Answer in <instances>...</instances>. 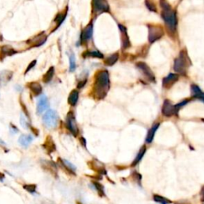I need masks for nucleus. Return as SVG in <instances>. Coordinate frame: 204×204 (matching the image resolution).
Wrapping results in <instances>:
<instances>
[{"label": "nucleus", "mask_w": 204, "mask_h": 204, "mask_svg": "<svg viewBox=\"0 0 204 204\" xmlns=\"http://www.w3.org/2000/svg\"><path fill=\"white\" fill-rule=\"evenodd\" d=\"M110 87L109 74L107 70H101L96 74L95 81L93 84V93L96 99L101 100L107 95Z\"/></svg>", "instance_id": "nucleus-1"}, {"label": "nucleus", "mask_w": 204, "mask_h": 204, "mask_svg": "<svg viewBox=\"0 0 204 204\" xmlns=\"http://www.w3.org/2000/svg\"><path fill=\"white\" fill-rule=\"evenodd\" d=\"M58 121H59V117L57 112L53 109H49L48 111L45 112V113L42 116L43 124L49 129H54L57 128Z\"/></svg>", "instance_id": "nucleus-2"}, {"label": "nucleus", "mask_w": 204, "mask_h": 204, "mask_svg": "<svg viewBox=\"0 0 204 204\" xmlns=\"http://www.w3.org/2000/svg\"><path fill=\"white\" fill-rule=\"evenodd\" d=\"M161 15L169 30H171V31H175L176 28V25H177L176 13L173 10H171V9L167 10H163Z\"/></svg>", "instance_id": "nucleus-3"}, {"label": "nucleus", "mask_w": 204, "mask_h": 204, "mask_svg": "<svg viewBox=\"0 0 204 204\" xmlns=\"http://www.w3.org/2000/svg\"><path fill=\"white\" fill-rule=\"evenodd\" d=\"M66 128L69 129V131L71 133V134L74 136V137L77 136L79 133V129L77 127L75 116L73 112H69L67 113L66 118Z\"/></svg>", "instance_id": "nucleus-4"}, {"label": "nucleus", "mask_w": 204, "mask_h": 204, "mask_svg": "<svg viewBox=\"0 0 204 204\" xmlns=\"http://www.w3.org/2000/svg\"><path fill=\"white\" fill-rule=\"evenodd\" d=\"M57 164L62 168V171H65L66 174H69L70 176H76V167L74 166L72 163H70L69 160L58 158Z\"/></svg>", "instance_id": "nucleus-5"}, {"label": "nucleus", "mask_w": 204, "mask_h": 204, "mask_svg": "<svg viewBox=\"0 0 204 204\" xmlns=\"http://www.w3.org/2000/svg\"><path fill=\"white\" fill-rule=\"evenodd\" d=\"M187 61H186L185 55L183 54V52L181 53L178 58H176L174 64V69L176 73L179 74H184L187 69Z\"/></svg>", "instance_id": "nucleus-6"}, {"label": "nucleus", "mask_w": 204, "mask_h": 204, "mask_svg": "<svg viewBox=\"0 0 204 204\" xmlns=\"http://www.w3.org/2000/svg\"><path fill=\"white\" fill-rule=\"evenodd\" d=\"M93 10L95 14L109 11V6L105 0H93Z\"/></svg>", "instance_id": "nucleus-7"}, {"label": "nucleus", "mask_w": 204, "mask_h": 204, "mask_svg": "<svg viewBox=\"0 0 204 204\" xmlns=\"http://www.w3.org/2000/svg\"><path fill=\"white\" fill-rule=\"evenodd\" d=\"M177 112V109L176 105H174L170 101H164L163 108H162V113L165 116H172Z\"/></svg>", "instance_id": "nucleus-8"}, {"label": "nucleus", "mask_w": 204, "mask_h": 204, "mask_svg": "<svg viewBox=\"0 0 204 204\" xmlns=\"http://www.w3.org/2000/svg\"><path fill=\"white\" fill-rule=\"evenodd\" d=\"M88 166L89 168L93 170L95 172L98 174H103V175H106L107 171L105 168L104 167V165L101 163V162L96 160V159H92L90 161H89L88 163Z\"/></svg>", "instance_id": "nucleus-9"}, {"label": "nucleus", "mask_w": 204, "mask_h": 204, "mask_svg": "<svg viewBox=\"0 0 204 204\" xmlns=\"http://www.w3.org/2000/svg\"><path fill=\"white\" fill-rule=\"evenodd\" d=\"M164 34V31H162L161 28L159 27H149V36H148V39L151 43L155 42L156 41L161 38Z\"/></svg>", "instance_id": "nucleus-10"}, {"label": "nucleus", "mask_w": 204, "mask_h": 204, "mask_svg": "<svg viewBox=\"0 0 204 204\" xmlns=\"http://www.w3.org/2000/svg\"><path fill=\"white\" fill-rule=\"evenodd\" d=\"M48 106H49V103H48V100L46 96L44 94L42 95L38 98V101H37V112L38 114H42L47 109Z\"/></svg>", "instance_id": "nucleus-11"}, {"label": "nucleus", "mask_w": 204, "mask_h": 204, "mask_svg": "<svg viewBox=\"0 0 204 204\" xmlns=\"http://www.w3.org/2000/svg\"><path fill=\"white\" fill-rule=\"evenodd\" d=\"M42 147L45 149V152H47V154H51V153L56 151V144H55L54 141L53 140L52 136H46L45 141L42 145Z\"/></svg>", "instance_id": "nucleus-12"}, {"label": "nucleus", "mask_w": 204, "mask_h": 204, "mask_svg": "<svg viewBox=\"0 0 204 204\" xmlns=\"http://www.w3.org/2000/svg\"><path fill=\"white\" fill-rule=\"evenodd\" d=\"M93 22H91L86 26V28L84 29L83 31H81V37H80V39H81V42H86V41L89 40L92 37H93Z\"/></svg>", "instance_id": "nucleus-13"}, {"label": "nucleus", "mask_w": 204, "mask_h": 204, "mask_svg": "<svg viewBox=\"0 0 204 204\" xmlns=\"http://www.w3.org/2000/svg\"><path fill=\"white\" fill-rule=\"evenodd\" d=\"M136 66H137L138 69H140L144 74L145 76L147 77L150 81H155V77L154 74H153V72L152 71V69H150L147 64H145L144 62H138L136 64Z\"/></svg>", "instance_id": "nucleus-14"}, {"label": "nucleus", "mask_w": 204, "mask_h": 204, "mask_svg": "<svg viewBox=\"0 0 204 204\" xmlns=\"http://www.w3.org/2000/svg\"><path fill=\"white\" fill-rule=\"evenodd\" d=\"M42 167L45 171L50 172L54 176H57V164H54L53 161H47L43 160L42 161Z\"/></svg>", "instance_id": "nucleus-15"}, {"label": "nucleus", "mask_w": 204, "mask_h": 204, "mask_svg": "<svg viewBox=\"0 0 204 204\" xmlns=\"http://www.w3.org/2000/svg\"><path fill=\"white\" fill-rule=\"evenodd\" d=\"M46 39H47V36L44 34V33H42L34 37L32 40L28 41V42H30L28 43H30L31 46H33V47H34V46L38 47V46H41L42 45H43L45 42Z\"/></svg>", "instance_id": "nucleus-16"}, {"label": "nucleus", "mask_w": 204, "mask_h": 204, "mask_svg": "<svg viewBox=\"0 0 204 204\" xmlns=\"http://www.w3.org/2000/svg\"><path fill=\"white\" fill-rule=\"evenodd\" d=\"M119 28L121 31V40H122V47L123 49H127L129 47L130 45V42H129V38L128 37V34H127V30L124 26L122 25H119Z\"/></svg>", "instance_id": "nucleus-17"}, {"label": "nucleus", "mask_w": 204, "mask_h": 204, "mask_svg": "<svg viewBox=\"0 0 204 204\" xmlns=\"http://www.w3.org/2000/svg\"><path fill=\"white\" fill-rule=\"evenodd\" d=\"M179 78V76L176 74H170L168 77L163 80V86L165 88H168L171 86L175 82L177 81Z\"/></svg>", "instance_id": "nucleus-18"}, {"label": "nucleus", "mask_w": 204, "mask_h": 204, "mask_svg": "<svg viewBox=\"0 0 204 204\" xmlns=\"http://www.w3.org/2000/svg\"><path fill=\"white\" fill-rule=\"evenodd\" d=\"M34 138L31 135L29 134H22L20 136V137L19 138V143L20 144L21 146L25 147H27L29 145L31 144V142L33 141Z\"/></svg>", "instance_id": "nucleus-19"}, {"label": "nucleus", "mask_w": 204, "mask_h": 204, "mask_svg": "<svg viewBox=\"0 0 204 204\" xmlns=\"http://www.w3.org/2000/svg\"><path fill=\"white\" fill-rule=\"evenodd\" d=\"M28 88L34 96L40 95L42 92V88L38 82H31L28 84Z\"/></svg>", "instance_id": "nucleus-20"}, {"label": "nucleus", "mask_w": 204, "mask_h": 204, "mask_svg": "<svg viewBox=\"0 0 204 204\" xmlns=\"http://www.w3.org/2000/svg\"><path fill=\"white\" fill-rule=\"evenodd\" d=\"M159 127V124L157 123V124H155L154 125L152 126V128H150L149 131H148V133H147V136H146V142H147V144H150V143H152V141H153L155 134H156V133L157 129H158Z\"/></svg>", "instance_id": "nucleus-21"}, {"label": "nucleus", "mask_w": 204, "mask_h": 204, "mask_svg": "<svg viewBox=\"0 0 204 204\" xmlns=\"http://www.w3.org/2000/svg\"><path fill=\"white\" fill-rule=\"evenodd\" d=\"M91 184L93 185V189L98 192V194L99 195V196L101 197H105V191H104V186L102 185L101 183H100L98 181H92Z\"/></svg>", "instance_id": "nucleus-22"}, {"label": "nucleus", "mask_w": 204, "mask_h": 204, "mask_svg": "<svg viewBox=\"0 0 204 204\" xmlns=\"http://www.w3.org/2000/svg\"><path fill=\"white\" fill-rule=\"evenodd\" d=\"M79 98V93L78 91L76 89L71 91V93L69 94V98H68V103H69L71 106H75L76 104L78 101Z\"/></svg>", "instance_id": "nucleus-23"}, {"label": "nucleus", "mask_w": 204, "mask_h": 204, "mask_svg": "<svg viewBox=\"0 0 204 204\" xmlns=\"http://www.w3.org/2000/svg\"><path fill=\"white\" fill-rule=\"evenodd\" d=\"M145 152H146V147H145V146H143V147L140 148V151H139V152H138L137 156H136L135 159L133 160V164H132L131 166L132 167L136 166V165L140 163V160L142 159V158L144 157V156Z\"/></svg>", "instance_id": "nucleus-24"}, {"label": "nucleus", "mask_w": 204, "mask_h": 204, "mask_svg": "<svg viewBox=\"0 0 204 204\" xmlns=\"http://www.w3.org/2000/svg\"><path fill=\"white\" fill-rule=\"evenodd\" d=\"M118 58L119 54L117 53L110 55V56L107 57L106 59H105V61H104V65L107 66H113V65L118 61Z\"/></svg>", "instance_id": "nucleus-25"}, {"label": "nucleus", "mask_w": 204, "mask_h": 204, "mask_svg": "<svg viewBox=\"0 0 204 204\" xmlns=\"http://www.w3.org/2000/svg\"><path fill=\"white\" fill-rule=\"evenodd\" d=\"M54 67L51 66L50 69H48V71L44 74V76L42 77V81L45 82V83H49L51 80L54 77Z\"/></svg>", "instance_id": "nucleus-26"}, {"label": "nucleus", "mask_w": 204, "mask_h": 204, "mask_svg": "<svg viewBox=\"0 0 204 204\" xmlns=\"http://www.w3.org/2000/svg\"><path fill=\"white\" fill-rule=\"evenodd\" d=\"M83 57H97V58H103L104 55L102 54L101 53L97 50L94 51H86V52L83 53Z\"/></svg>", "instance_id": "nucleus-27"}, {"label": "nucleus", "mask_w": 204, "mask_h": 204, "mask_svg": "<svg viewBox=\"0 0 204 204\" xmlns=\"http://www.w3.org/2000/svg\"><path fill=\"white\" fill-rule=\"evenodd\" d=\"M153 200L156 203H158L159 204H170L171 203V200H169L168 199L161 196L159 195H153Z\"/></svg>", "instance_id": "nucleus-28"}, {"label": "nucleus", "mask_w": 204, "mask_h": 204, "mask_svg": "<svg viewBox=\"0 0 204 204\" xmlns=\"http://www.w3.org/2000/svg\"><path fill=\"white\" fill-rule=\"evenodd\" d=\"M66 11L65 12V13H62V14H57L54 20V21L56 22V23H57V26H56V28H55L54 30H57V29L62 25V22H63L65 19H66Z\"/></svg>", "instance_id": "nucleus-29"}, {"label": "nucleus", "mask_w": 204, "mask_h": 204, "mask_svg": "<svg viewBox=\"0 0 204 204\" xmlns=\"http://www.w3.org/2000/svg\"><path fill=\"white\" fill-rule=\"evenodd\" d=\"M76 58H75V55L74 54L71 53L69 54V71L74 72L76 69Z\"/></svg>", "instance_id": "nucleus-30"}, {"label": "nucleus", "mask_w": 204, "mask_h": 204, "mask_svg": "<svg viewBox=\"0 0 204 204\" xmlns=\"http://www.w3.org/2000/svg\"><path fill=\"white\" fill-rule=\"evenodd\" d=\"M24 190H26L27 192L30 193H35L37 191V185L36 184H24L22 186Z\"/></svg>", "instance_id": "nucleus-31"}, {"label": "nucleus", "mask_w": 204, "mask_h": 204, "mask_svg": "<svg viewBox=\"0 0 204 204\" xmlns=\"http://www.w3.org/2000/svg\"><path fill=\"white\" fill-rule=\"evenodd\" d=\"M2 52L4 53L5 54H7V55H12L16 53V51H15L13 48L10 47V46H8V45L3 46V47L2 48Z\"/></svg>", "instance_id": "nucleus-32"}, {"label": "nucleus", "mask_w": 204, "mask_h": 204, "mask_svg": "<svg viewBox=\"0 0 204 204\" xmlns=\"http://www.w3.org/2000/svg\"><path fill=\"white\" fill-rule=\"evenodd\" d=\"M191 91H192L194 98H197L198 96L203 93L202 91H201V89L199 88V86H195V85H192V86H191Z\"/></svg>", "instance_id": "nucleus-33"}, {"label": "nucleus", "mask_w": 204, "mask_h": 204, "mask_svg": "<svg viewBox=\"0 0 204 204\" xmlns=\"http://www.w3.org/2000/svg\"><path fill=\"white\" fill-rule=\"evenodd\" d=\"M20 123H21V125L24 128H26V129H28V128H31V126H30V124H29L28 121H26V117H25L23 115H21V118H20Z\"/></svg>", "instance_id": "nucleus-34"}, {"label": "nucleus", "mask_w": 204, "mask_h": 204, "mask_svg": "<svg viewBox=\"0 0 204 204\" xmlns=\"http://www.w3.org/2000/svg\"><path fill=\"white\" fill-rule=\"evenodd\" d=\"M145 4H146V7L148 8V10H150L151 11H154L156 12V6H155L152 2H151L149 1V0H146L145 1Z\"/></svg>", "instance_id": "nucleus-35"}, {"label": "nucleus", "mask_w": 204, "mask_h": 204, "mask_svg": "<svg viewBox=\"0 0 204 204\" xmlns=\"http://www.w3.org/2000/svg\"><path fill=\"white\" fill-rule=\"evenodd\" d=\"M160 5H161L162 8L164 9V10H171V7L169 5V3L167 2L166 0H160Z\"/></svg>", "instance_id": "nucleus-36"}, {"label": "nucleus", "mask_w": 204, "mask_h": 204, "mask_svg": "<svg viewBox=\"0 0 204 204\" xmlns=\"http://www.w3.org/2000/svg\"><path fill=\"white\" fill-rule=\"evenodd\" d=\"M36 64H37V61H36V60H34V61H32V62H31V64L29 65L28 67L26 68V71H25V74H27V73H28V71H30L31 69H33V67L35 66Z\"/></svg>", "instance_id": "nucleus-37"}, {"label": "nucleus", "mask_w": 204, "mask_h": 204, "mask_svg": "<svg viewBox=\"0 0 204 204\" xmlns=\"http://www.w3.org/2000/svg\"><path fill=\"white\" fill-rule=\"evenodd\" d=\"M10 130L12 134H16V133H19V129H18V128H17L16 126H14L13 124H10Z\"/></svg>", "instance_id": "nucleus-38"}, {"label": "nucleus", "mask_w": 204, "mask_h": 204, "mask_svg": "<svg viewBox=\"0 0 204 204\" xmlns=\"http://www.w3.org/2000/svg\"><path fill=\"white\" fill-rule=\"evenodd\" d=\"M188 101H184L181 102V103H179V104H176V109H177V111H178L179 109H180V108H182L183 106L186 105V104H188Z\"/></svg>", "instance_id": "nucleus-39"}, {"label": "nucleus", "mask_w": 204, "mask_h": 204, "mask_svg": "<svg viewBox=\"0 0 204 204\" xmlns=\"http://www.w3.org/2000/svg\"><path fill=\"white\" fill-rule=\"evenodd\" d=\"M86 82H87V79H86V78L84 79L83 81H81L78 83V85H77V88H78V89L83 88L84 86H85V85H86Z\"/></svg>", "instance_id": "nucleus-40"}, {"label": "nucleus", "mask_w": 204, "mask_h": 204, "mask_svg": "<svg viewBox=\"0 0 204 204\" xmlns=\"http://www.w3.org/2000/svg\"><path fill=\"white\" fill-rule=\"evenodd\" d=\"M80 142L81 143V144L83 147H86V140L84 137H81L80 138Z\"/></svg>", "instance_id": "nucleus-41"}, {"label": "nucleus", "mask_w": 204, "mask_h": 204, "mask_svg": "<svg viewBox=\"0 0 204 204\" xmlns=\"http://www.w3.org/2000/svg\"><path fill=\"white\" fill-rule=\"evenodd\" d=\"M4 179H5V175L2 173V172H0V181H1V182H3Z\"/></svg>", "instance_id": "nucleus-42"}, {"label": "nucleus", "mask_w": 204, "mask_h": 204, "mask_svg": "<svg viewBox=\"0 0 204 204\" xmlns=\"http://www.w3.org/2000/svg\"><path fill=\"white\" fill-rule=\"evenodd\" d=\"M176 204H187V203H177Z\"/></svg>", "instance_id": "nucleus-43"}]
</instances>
